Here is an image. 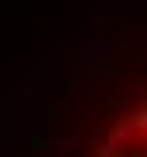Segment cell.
Masks as SVG:
<instances>
[{
  "mask_svg": "<svg viewBox=\"0 0 147 157\" xmlns=\"http://www.w3.org/2000/svg\"><path fill=\"white\" fill-rule=\"evenodd\" d=\"M86 157H147V95L123 105V109H114L100 124V133H95Z\"/></svg>",
  "mask_w": 147,
  "mask_h": 157,
  "instance_id": "obj_1",
  "label": "cell"
}]
</instances>
